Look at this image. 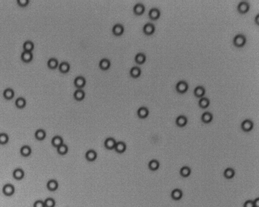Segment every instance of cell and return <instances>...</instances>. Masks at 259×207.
Returning <instances> with one entry per match:
<instances>
[{"label": "cell", "mask_w": 259, "mask_h": 207, "mask_svg": "<svg viewBox=\"0 0 259 207\" xmlns=\"http://www.w3.org/2000/svg\"><path fill=\"white\" fill-rule=\"evenodd\" d=\"M44 204H45V207H54L55 206V200L52 198H47L44 201Z\"/></svg>", "instance_id": "40"}, {"label": "cell", "mask_w": 259, "mask_h": 207, "mask_svg": "<svg viewBox=\"0 0 259 207\" xmlns=\"http://www.w3.org/2000/svg\"><path fill=\"white\" fill-rule=\"evenodd\" d=\"M85 158H86L87 160L93 162V161L96 160V158H97V153L96 152V151L92 150V149L88 150L86 152V154H85Z\"/></svg>", "instance_id": "16"}, {"label": "cell", "mask_w": 259, "mask_h": 207, "mask_svg": "<svg viewBox=\"0 0 259 207\" xmlns=\"http://www.w3.org/2000/svg\"><path fill=\"white\" fill-rule=\"evenodd\" d=\"M148 168L151 171H156L160 168V163L156 160H152L148 163Z\"/></svg>", "instance_id": "31"}, {"label": "cell", "mask_w": 259, "mask_h": 207, "mask_svg": "<svg viewBox=\"0 0 259 207\" xmlns=\"http://www.w3.org/2000/svg\"><path fill=\"white\" fill-rule=\"evenodd\" d=\"M134 61L138 64H143L146 61V55L143 53H137L134 57Z\"/></svg>", "instance_id": "30"}, {"label": "cell", "mask_w": 259, "mask_h": 207, "mask_svg": "<svg viewBox=\"0 0 259 207\" xmlns=\"http://www.w3.org/2000/svg\"><path fill=\"white\" fill-rule=\"evenodd\" d=\"M33 207H45L44 201H41V200H37V201H36L35 202H34Z\"/></svg>", "instance_id": "42"}, {"label": "cell", "mask_w": 259, "mask_h": 207, "mask_svg": "<svg viewBox=\"0 0 259 207\" xmlns=\"http://www.w3.org/2000/svg\"><path fill=\"white\" fill-rule=\"evenodd\" d=\"M188 119L187 117L184 115L178 116L176 119V124L179 127H185L187 125Z\"/></svg>", "instance_id": "10"}, {"label": "cell", "mask_w": 259, "mask_h": 207, "mask_svg": "<svg viewBox=\"0 0 259 207\" xmlns=\"http://www.w3.org/2000/svg\"><path fill=\"white\" fill-rule=\"evenodd\" d=\"M112 32L115 36H121L124 33V27L121 24H116L112 28Z\"/></svg>", "instance_id": "11"}, {"label": "cell", "mask_w": 259, "mask_h": 207, "mask_svg": "<svg viewBox=\"0 0 259 207\" xmlns=\"http://www.w3.org/2000/svg\"><path fill=\"white\" fill-rule=\"evenodd\" d=\"M23 48H24V51L32 52L33 49H34V44L31 41H26L23 44Z\"/></svg>", "instance_id": "35"}, {"label": "cell", "mask_w": 259, "mask_h": 207, "mask_svg": "<svg viewBox=\"0 0 259 207\" xmlns=\"http://www.w3.org/2000/svg\"><path fill=\"white\" fill-rule=\"evenodd\" d=\"M12 176H13V177L15 178V180H17V181H20V180H22V179H23L24 176V170H23L22 168H15V170L13 171Z\"/></svg>", "instance_id": "12"}, {"label": "cell", "mask_w": 259, "mask_h": 207, "mask_svg": "<svg viewBox=\"0 0 259 207\" xmlns=\"http://www.w3.org/2000/svg\"><path fill=\"white\" fill-rule=\"evenodd\" d=\"M258 18H259V14H258V15H256V18H255V22H256L257 24H259V23H258Z\"/></svg>", "instance_id": "45"}, {"label": "cell", "mask_w": 259, "mask_h": 207, "mask_svg": "<svg viewBox=\"0 0 259 207\" xmlns=\"http://www.w3.org/2000/svg\"><path fill=\"white\" fill-rule=\"evenodd\" d=\"M253 201V205H254V207H259V198H256Z\"/></svg>", "instance_id": "44"}, {"label": "cell", "mask_w": 259, "mask_h": 207, "mask_svg": "<svg viewBox=\"0 0 259 207\" xmlns=\"http://www.w3.org/2000/svg\"><path fill=\"white\" fill-rule=\"evenodd\" d=\"M246 43V38L243 34H237L233 38V44L236 47H243Z\"/></svg>", "instance_id": "1"}, {"label": "cell", "mask_w": 259, "mask_h": 207, "mask_svg": "<svg viewBox=\"0 0 259 207\" xmlns=\"http://www.w3.org/2000/svg\"><path fill=\"white\" fill-rule=\"evenodd\" d=\"M51 143H52V145L54 146V147H58L60 145H62L63 143V138L61 136H59V135H56V136H54L53 138H52V140H51Z\"/></svg>", "instance_id": "22"}, {"label": "cell", "mask_w": 259, "mask_h": 207, "mask_svg": "<svg viewBox=\"0 0 259 207\" xmlns=\"http://www.w3.org/2000/svg\"><path fill=\"white\" fill-rule=\"evenodd\" d=\"M9 141V136L6 133H0V144L4 145Z\"/></svg>", "instance_id": "39"}, {"label": "cell", "mask_w": 259, "mask_h": 207, "mask_svg": "<svg viewBox=\"0 0 259 207\" xmlns=\"http://www.w3.org/2000/svg\"><path fill=\"white\" fill-rule=\"evenodd\" d=\"M148 16L153 20H158L160 16H161V12L158 8H155V7H153L150 11H149Z\"/></svg>", "instance_id": "8"}, {"label": "cell", "mask_w": 259, "mask_h": 207, "mask_svg": "<svg viewBox=\"0 0 259 207\" xmlns=\"http://www.w3.org/2000/svg\"><path fill=\"white\" fill-rule=\"evenodd\" d=\"M243 207H254V205H253V201H251V200H248L244 203L243 205Z\"/></svg>", "instance_id": "43"}, {"label": "cell", "mask_w": 259, "mask_h": 207, "mask_svg": "<svg viewBox=\"0 0 259 207\" xmlns=\"http://www.w3.org/2000/svg\"><path fill=\"white\" fill-rule=\"evenodd\" d=\"M130 74L133 78L139 77L141 74V69L139 66H133L130 71Z\"/></svg>", "instance_id": "33"}, {"label": "cell", "mask_w": 259, "mask_h": 207, "mask_svg": "<svg viewBox=\"0 0 259 207\" xmlns=\"http://www.w3.org/2000/svg\"><path fill=\"white\" fill-rule=\"evenodd\" d=\"M250 10V4L248 2L245 1H242L240 2L237 5V11H238L241 14H245L247 13Z\"/></svg>", "instance_id": "4"}, {"label": "cell", "mask_w": 259, "mask_h": 207, "mask_svg": "<svg viewBox=\"0 0 259 207\" xmlns=\"http://www.w3.org/2000/svg\"><path fill=\"white\" fill-rule=\"evenodd\" d=\"M198 105H199V107H201L202 109H206V108L210 105V101H209L208 98L206 97L200 98L199 101H198Z\"/></svg>", "instance_id": "34"}, {"label": "cell", "mask_w": 259, "mask_h": 207, "mask_svg": "<svg viewBox=\"0 0 259 207\" xmlns=\"http://www.w3.org/2000/svg\"><path fill=\"white\" fill-rule=\"evenodd\" d=\"M133 11H134L135 15H142V14H143L144 11H145V7H144V5H143V3H136V4L134 6Z\"/></svg>", "instance_id": "14"}, {"label": "cell", "mask_w": 259, "mask_h": 207, "mask_svg": "<svg viewBox=\"0 0 259 207\" xmlns=\"http://www.w3.org/2000/svg\"><path fill=\"white\" fill-rule=\"evenodd\" d=\"M182 196H183V192L180 189H175L171 192V198L175 201L181 200L182 198Z\"/></svg>", "instance_id": "15"}, {"label": "cell", "mask_w": 259, "mask_h": 207, "mask_svg": "<svg viewBox=\"0 0 259 207\" xmlns=\"http://www.w3.org/2000/svg\"><path fill=\"white\" fill-rule=\"evenodd\" d=\"M29 3L28 0H17V4L20 7H26Z\"/></svg>", "instance_id": "41"}, {"label": "cell", "mask_w": 259, "mask_h": 207, "mask_svg": "<svg viewBox=\"0 0 259 207\" xmlns=\"http://www.w3.org/2000/svg\"><path fill=\"white\" fill-rule=\"evenodd\" d=\"M45 136H46V132L44 130L39 129V130H36V132H35V138L37 140L42 141V140H44L45 138Z\"/></svg>", "instance_id": "26"}, {"label": "cell", "mask_w": 259, "mask_h": 207, "mask_svg": "<svg viewBox=\"0 0 259 207\" xmlns=\"http://www.w3.org/2000/svg\"><path fill=\"white\" fill-rule=\"evenodd\" d=\"M74 86L79 89H82V87L85 86L86 84V79L83 76H77L74 80Z\"/></svg>", "instance_id": "7"}, {"label": "cell", "mask_w": 259, "mask_h": 207, "mask_svg": "<svg viewBox=\"0 0 259 207\" xmlns=\"http://www.w3.org/2000/svg\"><path fill=\"white\" fill-rule=\"evenodd\" d=\"M155 25L152 23H147L143 28V33H145L146 35H152L153 33H155Z\"/></svg>", "instance_id": "6"}, {"label": "cell", "mask_w": 259, "mask_h": 207, "mask_svg": "<svg viewBox=\"0 0 259 207\" xmlns=\"http://www.w3.org/2000/svg\"><path fill=\"white\" fill-rule=\"evenodd\" d=\"M57 151H58V154L62 155H66L68 152V147L66 145V144H64V143H63L58 147H57Z\"/></svg>", "instance_id": "38"}, {"label": "cell", "mask_w": 259, "mask_h": 207, "mask_svg": "<svg viewBox=\"0 0 259 207\" xmlns=\"http://www.w3.org/2000/svg\"><path fill=\"white\" fill-rule=\"evenodd\" d=\"M3 193L7 197H11L15 193V187L12 184L7 183L3 187Z\"/></svg>", "instance_id": "2"}, {"label": "cell", "mask_w": 259, "mask_h": 207, "mask_svg": "<svg viewBox=\"0 0 259 207\" xmlns=\"http://www.w3.org/2000/svg\"><path fill=\"white\" fill-rule=\"evenodd\" d=\"M235 176V171L232 168H228L223 172V176L226 179H232Z\"/></svg>", "instance_id": "29"}, {"label": "cell", "mask_w": 259, "mask_h": 207, "mask_svg": "<svg viewBox=\"0 0 259 207\" xmlns=\"http://www.w3.org/2000/svg\"><path fill=\"white\" fill-rule=\"evenodd\" d=\"M110 61L108 59V58H102L100 61V63H99V66L102 70H108V69L110 67Z\"/></svg>", "instance_id": "24"}, {"label": "cell", "mask_w": 259, "mask_h": 207, "mask_svg": "<svg viewBox=\"0 0 259 207\" xmlns=\"http://www.w3.org/2000/svg\"><path fill=\"white\" fill-rule=\"evenodd\" d=\"M85 97V92L82 89H79L75 90L74 92V98L76 100V101H80L82 100H83Z\"/></svg>", "instance_id": "20"}, {"label": "cell", "mask_w": 259, "mask_h": 207, "mask_svg": "<svg viewBox=\"0 0 259 207\" xmlns=\"http://www.w3.org/2000/svg\"><path fill=\"white\" fill-rule=\"evenodd\" d=\"M47 65L50 68L55 69L57 66H58V61L57 58H50V59L48 60Z\"/></svg>", "instance_id": "37"}, {"label": "cell", "mask_w": 259, "mask_h": 207, "mask_svg": "<svg viewBox=\"0 0 259 207\" xmlns=\"http://www.w3.org/2000/svg\"><path fill=\"white\" fill-rule=\"evenodd\" d=\"M114 150L119 153V154H122L123 152H125V150H126V145L124 142H116V145H115V147H114Z\"/></svg>", "instance_id": "18"}, {"label": "cell", "mask_w": 259, "mask_h": 207, "mask_svg": "<svg viewBox=\"0 0 259 207\" xmlns=\"http://www.w3.org/2000/svg\"><path fill=\"white\" fill-rule=\"evenodd\" d=\"M201 119H202V121L204 122V123H210V122H212V121L213 120V115H212V113H211L210 112H203V115H202V117H201Z\"/></svg>", "instance_id": "23"}, {"label": "cell", "mask_w": 259, "mask_h": 207, "mask_svg": "<svg viewBox=\"0 0 259 207\" xmlns=\"http://www.w3.org/2000/svg\"><path fill=\"white\" fill-rule=\"evenodd\" d=\"M188 88H189V85H188V83L186 81H184V80H181L179 81L178 83L176 84V90L177 92H179V93H185V92L188 91Z\"/></svg>", "instance_id": "3"}, {"label": "cell", "mask_w": 259, "mask_h": 207, "mask_svg": "<svg viewBox=\"0 0 259 207\" xmlns=\"http://www.w3.org/2000/svg\"><path fill=\"white\" fill-rule=\"evenodd\" d=\"M33 55L32 52H27V51H24L21 53V59L24 62H29L33 60Z\"/></svg>", "instance_id": "19"}, {"label": "cell", "mask_w": 259, "mask_h": 207, "mask_svg": "<svg viewBox=\"0 0 259 207\" xmlns=\"http://www.w3.org/2000/svg\"><path fill=\"white\" fill-rule=\"evenodd\" d=\"M205 88L203 86H198L194 88V94L196 95L197 97L202 98L203 97V95H205Z\"/></svg>", "instance_id": "25"}, {"label": "cell", "mask_w": 259, "mask_h": 207, "mask_svg": "<svg viewBox=\"0 0 259 207\" xmlns=\"http://www.w3.org/2000/svg\"><path fill=\"white\" fill-rule=\"evenodd\" d=\"M190 173L191 169L188 166H184V167H182V168L180 169V175L182 176V177H188V176H190Z\"/></svg>", "instance_id": "28"}, {"label": "cell", "mask_w": 259, "mask_h": 207, "mask_svg": "<svg viewBox=\"0 0 259 207\" xmlns=\"http://www.w3.org/2000/svg\"><path fill=\"white\" fill-rule=\"evenodd\" d=\"M116 141L113 138H107L104 141V147L107 148L108 150H113L115 147L116 145Z\"/></svg>", "instance_id": "13"}, {"label": "cell", "mask_w": 259, "mask_h": 207, "mask_svg": "<svg viewBox=\"0 0 259 207\" xmlns=\"http://www.w3.org/2000/svg\"><path fill=\"white\" fill-rule=\"evenodd\" d=\"M58 69L62 73H66L70 70V64L67 62H62L58 65Z\"/></svg>", "instance_id": "32"}, {"label": "cell", "mask_w": 259, "mask_h": 207, "mask_svg": "<svg viewBox=\"0 0 259 207\" xmlns=\"http://www.w3.org/2000/svg\"><path fill=\"white\" fill-rule=\"evenodd\" d=\"M3 97L7 99V100H11L12 98L14 97L15 95V92L12 88H10V87H7L4 91H3Z\"/></svg>", "instance_id": "21"}, {"label": "cell", "mask_w": 259, "mask_h": 207, "mask_svg": "<svg viewBox=\"0 0 259 207\" xmlns=\"http://www.w3.org/2000/svg\"><path fill=\"white\" fill-rule=\"evenodd\" d=\"M31 153H32V149H31V147H30L29 146L24 145L20 148V154L21 155H23V156L24 157L29 156L30 155H31Z\"/></svg>", "instance_id": "27"}, {"label": "cell", "mask_w": 259, "mask_h": 207, "mask_svg": "<svg viewBox=\"0 0 259 207\" xmlns=\"http://www.w3.org/2000/svg\"><path fill=\"white\" fill-rule=\"evenodd\" d=\"M137 114L139 118H146L149 114V110L147 107L142 106L138 109Z\"/></svg>", "instance_id": "17"}, {"label": "cell", "mask_w": 259, "mask_h": 207, "mask_svg": "<svg viewBox=\"0 0 259 207\" xmlns=\"http://www.w3.org/2000/svg\"><path fill=\"white\" fill-rule=\"evenodd\" d=\"M253 121L250 120V119H246L244 121H242L241 123V129L244 132H250L253 130Z\"/></svg>", "instance_id": "5"}, {"label": "cell", "mask_w": 259, "mask_h": 207, "mask_svg": "<svg viewBox=\"0 0 259 207\" xmlns=\"http://www.w3.org/2000/svg\"><path fill=\"white\" fill-rule=\"evenodd\" d=\"M46 186H47L48 190H50V192H54L58 189V183L56 180L52 179V180H50L48 181Z\"/></svg>", "instance_id": "9"}, {"label": "cell", "mask_w": 259, "mask_h": 207, "mask_svg": "<svg viewBox=\"0 0 259 207\" xmlns=\"http://www.w3.org/2000/svg\"><path fill=\"white\" fill-rule=\"evenodd\" d=\"M15 106L19 109H23L26 105V100L24 97H18L15 100Z\"/></svg>", "instance_id": "36"}]
</instances>
